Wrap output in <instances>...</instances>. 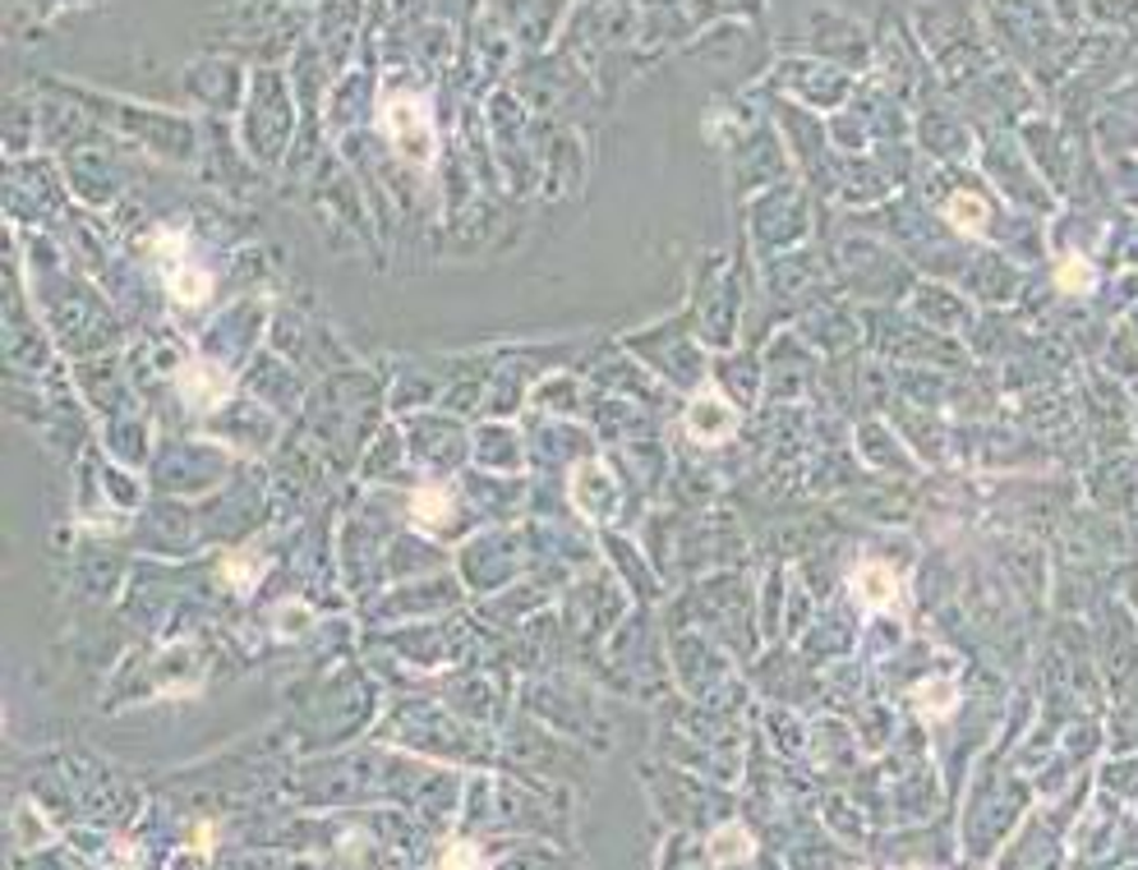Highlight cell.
I'll use <instances>...</instances> for the list:
<instances>
[{"label":"cell","instance_id":"obj_1","mask_svg":"<svg viewBox=\"0 0 1138 870\" xmlns=\"http://www.w3.org/2000/svg\"><path fill=\"white\" fill-rule=\"evenodd\" d=\"M383 129H388V139L407 152L411 162H429L434 152V129H429V115L415 97H388L383 102Z\"/></svg>","mask_w":1138,"mask_h":870},{"label":"cell","instance_id":"obj_2","mask_svg":"<svg viewBox=\"0 0 1138 870\" xmlns=\"http://www.w3.org/2000/svg\"><path fill=\"white\" fill-rule=\"evenodd\" d=\"M733 429H738V415H733V405L720 401V396H697L691 401V411H687V433L697 438V442H724L733 438Z\"/></svg>","mask_w":1138,"mask_h":870},{"label":"cell","instance_id":"obj_3","mask_svg":"<svg viewBox=\"0 0 1138 870\" xmlns=\"http://www.w3.org/2000/svg\"><path fill=\"white\" fill-rule=\"evenodd\" d=\"M180 392L195 405H217L222 396H230V378L222 369H212V364H189L180 374Z\"/></svg>","mask_w":1138,"mask_h":870},{"label":"cell","instance_id":"obj_4","mask_svg":"<svg viewBox=\"0 0 1138 870\" xmlns=\"http://www.w3.org/2000/svg\"><path fill=\"white\" fill-rule=\"evenodd\" d=\"M853 590H858V598H862L866 608H890L895 594H899V580H895L890 567L866 563V567H858V576H853Z\"/></svg>","mask_w":1138,"mask_h":870},{"label":"cell","instance_id":"obj_5","mask_svg":"<svg viewBox=\"0 0 1138 870\" xmlns=\"http://www.w3.org/2000/svg\"><path fill=\"white\" fill-rule=\"evenodd\" d=\"M751 853H756V843H751V834L742 824H728V829H720L715 839H710V857H715L720 866H728V861H751Z\"/></svg>","mask_w":1138,"mask_h":870},{"label":"cell","instance_id":"obj_6","mask_svg":"<svg viewBox=\"0 0 1138 870\" xmlns=\"http://www.w3.org/2000/svg\"><path fill=\"white\" fill-rule=\"evenodd\" d=\"M913 695H917V705H922V714H927V719H945V714L954 709V701H959L954 682H945V677H931V682H922Z\"/></svg>","mask_w":1138,"mask_h":870},{"label":"cell","instance_id":"obj_7","mask_svg":"<svg viewBox=\"0 0 1138 870\" xmlns=\"http://www.w3.org/2000/svg\"><path fill=\"white\" fill-rule=\"evenodd\" d=\"M171 290H176V300H185V304H203L208 290H212V281H208V273H199V267H185V263H180V273L171 277Z\"/></svg>","mask_w":1138,"mask_h":870},{"label":"cell","instance_id":"obj_8","mask_svg":"<svg viewBox=\"0 0 1138 870\" xmlns=\"http://www.w3.org/2000/svg\"><path fill=\"white\" fill-rule=\"evenodd\" d=\"M411 507H415V516L424 520V526H442V520L452 516V497L438 493V489H420Z\"/></svg>","mask_w":1138,"mask_h":870},{"label":"cell","instance_id":"obj_9","mask_svg":"<svg viewBox=\"0 0 1138 870\" xmlns=\"http://www.w3.org/2000/svg\"><path fill=\"white\" fill-rule=\"evenodd\" d=\"M950 222L963 226V230H981V222H987V203H981L977 193H954V203H950Z\"/></svg>","mask_w":1138,"mask_h":870},{"label":"cell","instance_id":"obj_10","mask_svg":"<svg viewBox=\"0 0 1138 870\" xmlns=\"http://www.w3.org/2000/svg\"><path fill=\"white\" fill-rule=\"evenodd\" d=\"M1060 286H1065V290H1088L1092 286V267L1084 259H1070L1065 267H1060Z\"/></svg>","mask_w":1138,"mask_h":870},{"label":"cell","instance_id":"obj_11","mask_svg":"<svg viewBox=\"0 0 1138 870\" xmlns=\"http://www.w3.org/2000/svg\"><path fill=\"white\" fill-rule=\"evenodd\" d=\"M485 857H479V847H466V843H457L448 857H442V866H479Z\"/></svg>","mask_w":1138,"mask_h":870}]
</instances>
